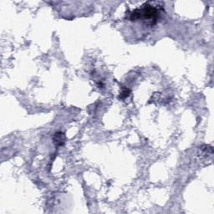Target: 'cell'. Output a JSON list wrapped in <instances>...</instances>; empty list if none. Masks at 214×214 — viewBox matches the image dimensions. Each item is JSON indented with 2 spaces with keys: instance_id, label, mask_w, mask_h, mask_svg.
<instances>
[{
  "instance_id": "obj_3",
  "label": "cell",
  "mask_w": 214,
  "mask_h": 214,
  "mask_svg": "<svg viewBox=\"0 0 214 214\" xmlns=\"http://www.w3.org/2000/svg\"><path fill=\"white\" fill-rule=\"evenodd\" d=\"M130 94V91L129 90H127V89H125L123 91H122V93H121V98H122V99H124V98H126V97H127V96H129Z\"/></svg>"
},
{
  "instance_id": "obj_1",
  "label": "cell",
  "mask_w": 214,
  "mask_h": 214,
  "mask_svg": "<svg viewBox=\"0 0 214 214\" xmlns=\"http://www.w3.org/2000/svg\"><path fill=\"white\" fill-rule=\"evenodd\" d=\"M159 17V12L153 6L150 5L149 3H145L141 6L140 8H136L132 11L130 14V19L132 21H137L140 19H143L146 21L151 26L156 25L157 19Z\"/></svg>"
},
{
  "instance_id": "obj_2",
  "label": "cell",
  "mask_w": 214,
  "mask_h": 214,
  "mask_svg": "<svg viewBox=\"0 0 214 214\" xmlns=\"http://www.w3.org/2000/svg\"><path fill=\"white\" fill-rule=\"evenodd\" d=\"M54 142L57 145H62L65 143V136L61 132L55 133L54 136Z\"/></svg>"
}]
</instances>
